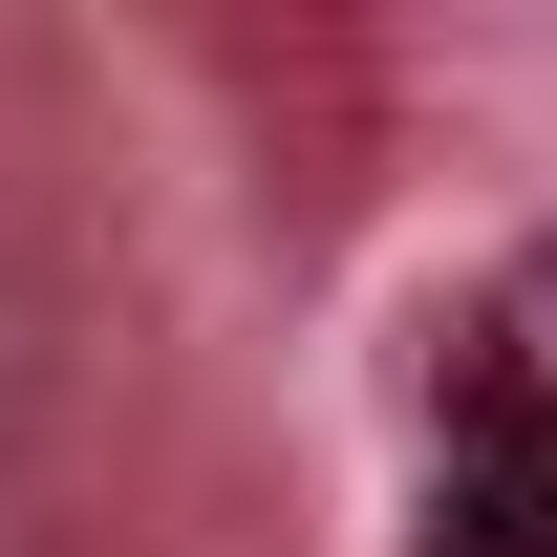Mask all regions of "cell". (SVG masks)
<instances>
[{"mask_svg": "<svg viewBox=\"0 0 557 557\" xmlns=\"http://www.w3.org/2000/svg\"><path fill=\"white\" fill-rule=\"evenodd\" d=\"M429 557H557V429L515 408V386H472V472H450Z\"/></svg>", "mask_w": 557, "mask_h": 557, "instance_id": "cell-1", "label": "cell"}, {"mask_svg": "<svg viewBox=\"0 0 557 557\" xmlns=\"http://www.w3.org/2000/svg\"><path fill=\"white\" fill-rule=\"evenodd\" d=\"M22 429H44V300L0 278V450H22Z\"/></svg>", "mask_w": 557, "mask_h": 557, "instance_id": "cell-2", "label": "cell"}]
</instances>
